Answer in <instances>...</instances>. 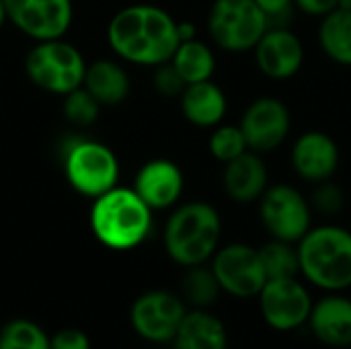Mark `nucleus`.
Segmentation results:
<instances>
[{
  "label": "nucleus",
  "instance_id": "nucleus-35",
  "mask_svg": "<svg viewBox=\"0 0 351 349\" xmlns=\"http://www.w3.org/2000/svg\"><path fill=\"white\" fill-rule=\"evenodd\" d=\"M8 19H6V8H4V0H0V29H2V25L6 23Z\"/></svg>",
  "mask_w": 351,
  "mask_h": 349
},
{
  "label": "nucleus",
  "instance_id": "nucleus-17",
  "mask_svg": "<svg viewBox=\"0 0 351 349\" xmlns=\"http://www.w3.org/2000/svg\"><path fill=\"white\" fill-rule=\"evenodd\" d=\"M132 189L152 212L169 210L179 204L185 189V177L177 163L169 158H152L136 173Z\"/></svg>",
  "mask_w": 351,
  "mask_h": 349
},
{
  "label": "nucleus",
  "instance_id": "nucleus-34",
  "mask_svg": "<svg viewBox=\"0 0 351 349\" xmlns=\"http://www.w3.org/2000/svg\"><path fill=\"white\" fill-rule=\"evenodd\" d=\"M177 33H179V41H187V39H195L197 37V29L193 23L189 21H177Z\"/></svg>",
  "mask_w": 351,
  "mask_h": 349
},
{
  "label": "nucleus",
  "instance_id": "nucleus-30",
  "mask_svg": "<svg viewBox=\"0 0 351 349\" xmlns=\"http://www.w3.org/2000/svg\"><path fill=\"white\" fill-rule=\"evenodd\" d=\"M152 84H154L156 93L162 95V97H181L183 88L187 86L185 80L181 78V74L175 70V66L171 62L154 66Z\"/></svg>",
  "mask_w": 351,
  "mask_h": 349
},
{
  "label": "nucleus",
  "instance_id": "nucleus-4",
  "mask_svg": "<svg viewBox=\"0 0 351 349\" xmlns=\"http://www.w3.org/2000/svg\"><path fill=\"white\" fill-rule=\"evenodd\" d=\"M222 216L212 204H181L165 224V251L183 269L210 263L222 245Z\"/></svg>",
  "mask_w": 351,
  "mask_h": 349
},
{
  "label": "nucleus",
  "instance_id": "nucleus-2",
  "mask_svg": "<svg viewBox=\"0 0 351 349\" xmlns=\"http://www.w3.org/2000/svg\"><path fill=\"white\" fill-rule=\"evenodd\" d=\"M300 278L321 294L351 290V228L313 224L296 243Z\"/></svg>",
  "mask_w": 351,
  "mask_h": 349
},
{
  "label": "nucleus",
  "instance_id": "nucleus-9",
  "mask_svg": "<svg viewBox=\"0 0 351 349\" xmlns=\"http://www.w3.org/2000/svg\"><path fill=\"white\" fill-rule=\"evenodd\" d=\"M257 212L269 239L298 243L313 228L311 200L290 183H269L257 202Z\"/></svg>",
  "mask_w": 351,
  "mask_h": 349
},
{
  "label": "nucleus",
  "instance_id": "nucleus-29",
  "mask_svg": "<svg viewBox=\"0 0 351 349\" xmlns=\"http://www.w3.org/2000/svg\"><path fill=\"white\" fill-rule=\"evenodd\" d=\"M311 206L313 212H319L323 216H335L346 206V193L333 179L317 183L311 195Z\"/></svg>",
  "mask_w": 351,
  "mask_h": 349
},
{
  "label": "nucleus",
  "instance_id": "nucleus-19",
  "mask_svg": "<svg viewBox=\"0 0 351 349\" xmlns=\"http://www.w3.org/2000/svg\"><path fill=\"white\" fill-rule=\"evenodd\" d=\"M228 329L212 311L189 309L183 317L171 349H228Z\"/></svg>",
  "mask_w": 351,
  "mask_h": 349
},
{
  "label": "nucleus",
  "instance_id": "nucleus-3",
  "mask_svg": "<svg viewBox=\"0 0 351 349\" xmlns=\"http://www.w3.org/2000/svg\"><path fill=\"white\" fill-rule=\"evenodd\" d=\"M95 239L113 251L140 247L152 232V210L132 187H113L93 200L88 214Z\"/></svg>",
  "mask_w": 351,
  "mask_h": 349
},
{
  "label": "nucleus",
  "instance_id": "nucleus-13",
  "mask_svg": "<svg viewBox=\"0 0 351 349\" xmlns=\"http://www.w3.org/2000/svg\"><path fill=\"white\" fill-rule=\"evenodd\" d=\"M6 19L35 41L64 37L72 25V0H4Z\"/></svg>",
  "mask_w": 351,
  "mask_h": 349
},
{
  "label": "nucleus",
  "instance_id": "nucleus-23",
  "mask_svg": "<svg viewBox=\"0 0 351 349\" xmlns=\"http://www.w3.org/2000/svg\"><path fill=\"white\" fill-rule=\"evenodd\" d=\"M169 62L181 74L185 84L212 80V76L216 72V56H214L212 47L197 37L181 41Z\"/></svg>",
  "mask_w": 351,
  "mask_h": 349
},
{
  "label": "nucleus",
  "instance_id": "nucleus-22",
  "mask_svg": "<svg viewBox=\"0 0 351 349\" xmlns=\"http://www.w3.org/2000/svg\"><path fill=\"white\" fill-rule=\"evenodd\" d=\"M319 21L317 39L323 53L331 62L351 68V10L337 8Z\"/></svg>",
  "mask_w": 351,
  "mask_h": 349
},
{
  "label": "nucleus",
  "instance_id": "nucleus-6",
  "mask_svg": "<svg viewBox=\"0 0 351 349\" xmlns=\"http://www.w3.org/2000/svg\"><path fill=\"white\" fill-rule=\"evenodd\" d=\"M267 29V16L255 0H214L210 6L208 33L222 51H253Z\"/></svg>",
  "mask_w": 351,
  "mask_h": 349
},
{
  "label": "nucleus",
  "instance_id": "nucleus-11",
  "mask_svg": "<svg viewBox=\"0 0 351 349\" xmlns=\"http://www.w3.org/2000/svg\"><path fill=\"white\" fill-rule=\"evenodd\" d=\"M187 311L189 309L179 294L169 290H148L134 300L130 323L144 341L169 346Z\"/></svg>",
  "mask_w": 351,
  "mask_h": 349
},
{
  "label": "nucleus",
  "instance_id": "nucleus-16",
  "mask_svg": "<svg viewBox=\"0 0 351 349\" xmlns=\"http://www.w3.org/2000/svg\"><path fill=\"white\" fill-rule=\"evenodd\" d=\"M311 335L325 348H351V296L348 292H327L315 298L308 325Z\"/></svg>",
  "mask_w": 351,
  "mask_h": 349
},
{
  "label": "nucleus",
  "instance_id": "nucleus-8",
  "mask_svg": "<svg viewBox=\"0 0 351 349\" xmlns=\"http://www.w3.org/2000/svg\"><path fill=\"white\" fill-rule=\"evenodd\" d=\"M255 300L267 329L282 335L306 329L315 304L311 286L302 278L267 280Z\"/></svg>",
  "mask_w": 351,
  "mask_h": 349
},
{
  "label": "nucleus",
  "instance_id": "nucleus-20",
  "mask_svg": "<svg viewBox=\"0 0 351 349\" xmlns=\"http://www.w3.org/2000/svg\"><path fill=\"white\" fill-rule=\"evenodd\" d=\"M179 99L183 117L195 128H216L224 121L228 111L226 93L214 80L187 84Z\"/></svg>",
  "mask_w": 351,
  "mask_h": 349
},
{
  "label": "nucleus",
  "instance_id": "nucleus-33",
  "mask_svg": "<svg viewBox=\"0 0 351 349\" xmlns=\"http://www.w3.org/2000/svg\"><path fill=\"white\" fill-rule=\"evenodd\" d=\"M294 8L304 12L306 16L323 19L339 8V0H294Z\"/></svg>",
  "mask_w": 351,
  "mask_h": 349
},
{
  "label": "nucleus",
  "instance_id": "nucleus-18",
  "mask_svg": "<svg viewBox=\"0 0 351 349\" xmlns=\"http://www.w3.org/2000/svg\"><path fill=\"white\" fill-rule=\"evenodd\" d=\"M222 187L234 204H257L263 191L269 187V171L263 154L247 150L234 160L226 163L222 171Z\"/></svg>",
  "mask_w": 351,
  "mask_h": 349
},
{
  "label": "nucleus",
  "instance_id": "nucleus-5",
  "mask_svg": "<svg viewBox=\"0 0 351 349\" xmlns=\"http://www.w3.org/2000/svg\"><path fill=\"white\" fill-rule=\"evenodd\" d=\"M25 72L29 80L51 95H68L82 86L86 62L78 47L64 37L35 41L25 58Z\"/></svg>",
  "mask_w": 351,
  "mask_h": 349
},
{
  "label": "nucleus",
  "instance_id": "nucleus-1",
  "mask_svg": "<svg viewBox=\"0 0 351 349\" xmlns=\"http://www.w3.org/2000/svg\"><path fill=\"white\" fill-rule=\"evenodd\" d=\"M109 47L125 62L158 66L173 58L179 41L177 19L154 4L121 8L107 27Z\"/></svg>",
  "mask_w": 351,
  "mask_h": 349
},
{
  "label": "nucleus",
  "instance_id": "nucleus-12",
  "mask_svg": "<svg viewBox=\"0 0 351 349\" xmlns=\"http://www.w3.org/2000/svg\"><path fill=\"white\" fill-rule=\"evenodd\" d=\"M239 128L245 134L249 150L257 154H269L284 146L288 140L292 130V115L282 99L265 95L247 105Z\"/></svg>",
  "mask_w": 351,
  "mask_h": 349
},
{
  "label": "nucleus",
  "instance_id": "nucleus-25",
  "mask_svg": "<svg viewBox=\"0 0 351 349\" xmlns=\"http://www.w3.org/2000/svg\"><path fill=\"white\" fill-rule=\"evenodd\" d=\"M259 257L267 280L278 278H300V261L296 243L269 239L259 247Z\"/></svg>",
  "mask_w": 351,
  "mask_h": 349
},
{
  "label": "nucleus",
  "instance_id": "nucleus-28",
  "mask_svg": "<svg viewBox=\"0 0 351 349\" xmlns=\"http://www.w3.org/2000/svg\"><path fill=\"white\" fill-rule=\"evenodd\" d=\"M62 111H64V117L72 125L86 128V125H93L97 121L99 111H101V105H99V101L84 86H78L72 93L64 95Z\"/></svg>",
  "mask_w": 351,
  "mask_h": 349
},
{
  "label": "nucleus",
  "instance_id": "nucleus-32",
  "mask_svg": "<svg viewBox=\"0 0 351 349\" xmlns=\"http://www.w3.org/2000/svg\"><path fill=\"white\" fill-rule=\"evenodd\" d=\"M49 349H90V339L82 329L66 327L49 337Z\"/></svg>",
  "mask_w": 351,
  "mask_h": 349
},
{
  "label": "nucleus",
  "instance_id": "nucleus-26",
  "mask_svg": "<svg viewBox=\"0 0 351 349\" xmlns=\"http://www.w3.org/2000/svg\"><path fill=\"white\" fill-rule=\"evenodd\" d=\"M0 349H49V335L31 319H12L0 329Z\"/></svg>",
  "mask_w": 351,
  "mask_h": 349
},
{
  "label": "nucleus",
  "instance_id": "nucleus-7",
  "mask_svg": "<svg viewBox=\"0 0 351 349\" xmlns=\"http://www.w3.org/2000/svg\"><path fill=\"white\" fill-rule=\"evenodd\" d=\"M64 173L74 191L95 200L117 187L119 160L97 140H74L64 150Z\"/></svg>",
  "mask_w": 351,
  "mask_h": 349
},
{
  "label": "nucleus",
  "instance_id": "nucleus-31",
  "mask_svg": "<svg viewBox=\"0 0 351 349\" xmlns=\"http://www.w3.org/2000/svg\"><path fill=\"white\" fill-rule=\"evenodd\" d=\"M265 12L269 27H290V16L294 14V0H255Z\"/></svg>",
  "mask_w": 351,
  "mask_h": 349
},
{
  "label": "nucleus",
  "instance_id": "nucleus-27",
  "mask_svg": "<svg viewBox=\"0 0 351 349\" xmlns=\"http://www.w3.org/2000/svg\"><path fill=\"white\" fill-rule=\"evenodd\" d=\"M208 148H210V154L222 165L234 160L237 156H241L243 152L249 150L243 130L239 125H234V123L216 125L212 130V134H210Z\"/></svg>",
  "mask_w": 351,
  "mask_h": 349
},
{
  "label": "nucleus",
  "instance_id": "nucleus-21",
  "mask_svg": "<svg viewBox=\"0 0 351 349\" xmlns=\"http://www.w3.org/2000/svg\"><path fill=\"white\" fill-rule=\"evenodd\" d=\"M82 86L99 101V105H119L130 95V76L115 60H97L86 64Z\"/></svg>",
  "mask_w": 351,
  "mask_h": 349
},
{
  "label": "nucleus",
  "instance_id": "nucleus-14",
  "mask_svg": "<svg viewBox=\"0 0 351 349\" xmlns=\"http://www.w3.org/2000/svg\"><path fill=\"white\" fill-rule=\"evenodd\" d=\"M290 163L298 179L306 183H323L335 177L341 152L335 138L321 130H308L300 134L290 150Z\"/></svg>",
  "mask_w": 351,
  "mask_h": 349
},
{
  "label": "nucleus",
  "instance_id": "nucleus-15",
  "mask_svg": "<svg viewBox=\"0 0 351 349\" xmlns=\"http://www.w3.org/2000/svg\"><path fill=\"white\" fill-rule=\"evenodd\" d=\"M259 72L271 80L294 78L304 66V43L290 27H269L253 47Z\"/></svg>",
  "mask_w": 351,
  "mask_h": 349
},
{
  "label": "nucleus",
  "instance_id": "nucleus-10",
  "mask_svg": "<svg viewBox=\"0 0 351 349\" xmlns=\"http://www.w3.org/2000/svg\"><path fill=\"white\" fill-rule=\"evenodd\" d=\"M210 267L220 284L222 294L237 300H255L267 282L259 247L249 243L237 241L220 245L210 259Z\"/></svg>",
  "mask_w": 351,
  "mask_h": 349
},
{
  "label": "nucleus",
  "instance_id": "nucleus-24",
  "mask_svg": "<svg viewBox=\"0 0 351 349\" xmlns=\"http://www.w3.org/2000/svg\"><path fill=\"white\" fill-rule=\"evenodd\" d=\"M187 309H204L212 311V306L220 300L222 290L210 267V263L185 267V276L181 280V294Z\"/></svg>",
  "mask_w": 351,
  "mask_h": 349
}]
</instances>
